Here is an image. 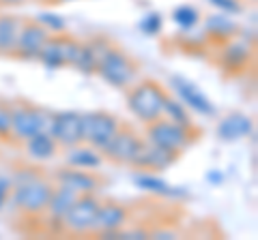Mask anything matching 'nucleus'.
Instances as JSON below:
<instances>
[{"instance_id":"f3484780","label":"nucleus","mask_w":258,"mask_h":240,"mask_svg":"<svg viewBox=\"0 0 258 240\" xmlns=\"http://www.w3.org/2000/svg\"><path fill=\"white\" fill-rule=\"evenodd\" d=\"M254 133V125L252 118H247L245 114H230L226 116L220 127H217V138L222 142H237L241 138H247V135Z\"/></svg>"},{"instance_id":"f03ea898","label":"nucleus","mask_w":258,"mask_h":240,"mask_svg":"<svg viewBox=\"0 0 258 240\" xmlns=\"http://www.w3.org/2000/svg\"><path fill=\"white\" fill-rule=\"evenodd\" d=\"M97 73L110 86L129 88L132 84H136V77H138V62L132 56H127L123 50L112 45L101 58V62L97 65Z\"/></svg>"},{"instance_id":"e433bc0d","label":"nucleus","mask_w":258,"mask_h":240,"mask_svg":"<svg viewBox=\"0 0 258 240\" xmlns=\"http://www.w3.org/2000/svg\"><path fill=\"white\" fill-rule=\"evenodd\" d=\"M39 3H54V0H39Z\"/></svg>"},{"instance_id":"0eeeda50","label":"nucleus","mask_w":258,"mask_h":240,"mask_svg":"<svg viewBox=\"0 0 258 240\" xmlns=\"http://www.w3.org/2000/svg\"><path fill=\"white\" fill-rule=\"evenodd\" d=\"M142 144H144V138H140L134 129L120 127L114 138L101 148V153H103V159H108L112 163L132 165L134 157L138 155V150L142 148Z\"/></svg>"},{"instance_id":"6e6552de","label":"nucleus","mask_w":258,"mask_h":240,"mask_svg":"<svg viewBox=\"0 0 258 240\" xmlns=\"http://www.w3.org/2000/svg\"><path fill=\"white\" fill-rule=\"evenodd\" d=\"M47 37H50V33H47L37 20L22 22L13 56L20 60H39V54H41Z\"/></svg>"},{"instance_id":"aec40b11","label":"nucleus","mask_w":258,"mask_h":240,"mask_svg":"<svg viewBox=\"0 0 258 240\" xmlns=\"http://www.w3.org/2000/svg\"><path fill=\"white\" fill-rule=\"evenodd\" d=\"M103 163V155L93 146H76L69 148L67 153V165L69 167H80V170H99Z\"/></svg>"},{"instance_id":"f8f14e48","label":"nucleus","mask_w":258,"mask_h":240,"mask_svg":"<svg viewBox=\"0 0 258 240\" xmlns=\"http://www.w3.org/2000/svg\"><path fill=\"white\" fill-rule=\"evenodd\" d=\"M9 105H11V140L26 142L35 133H39L35 105H30L26 101L9 103Z\"/></svg>"},{"instance_id":"cd10ccee","label":"nucleus","mask_w":258,"mask_h":240,"mask_svg":"<svg viewBox=\"0 0 258 240\" xmlns=\"http://www.w3.org/2000/svg\"><path fill=\"white\" fill-rule=\"evenodd\" d=\"M11 140V105L0 101V142Z\"/></svg>"},{"instance_id":"7ed1b4c3","label":"nucleus","mask_w":258,"mask_h":240,"mask_svg":"<svg viewBox=\"0 0 258 240\" xmlns=\"http://www.w3.org/2000/svg\"><path fill=\"white\" fill-rule=\"evenodd\" d=\"M191 133H194V125L185 127L179 123H172L168 118H157L147 125V142L168 150H176V153H181L191 144L194 140Z\"/></svg>"},{"instance_id":"4c0bfd02","label":"nucleus","mask_w":258,"mask_h":240,"mask_svg":"<svg viewBox=\"0 0 258 240\" xmlns=\"http://www.w3.org/2000/svg\"><path fill=\"white\" fill-rule=\"evenodd\" d=\"M54 3H64V0H54Z\"/></svg>"},{"instance_id":"7c9ffc66","label":"nucleus","mask_w":258,"mask_h":240,"mask_svg":"<svg viewBox=\"0 0 258 240\" xmlns=\"http://www.w3.org/2000/svg\"><path fill=\"white\" fill-rule=\"evenodd\" d=\"M215 9H220L222 13H228V15H237V13H241V3L239 0H209Z\"/></svg>"},{"instance_id":"dca6fc26","label":"nucleus","mask_w":258,"mask_h":240,"mask_svg":"<svg viewBox=\"0 0 258 240\" xmlns=\"http://www.w3.org/2000/svg\"><path fill=\"white\" fill-rule=\"evenodd\" d=\"M249 56H252V45L230 39V41H226L224 50L220 54V65L228 73H239V71H243L247 67Z\"/></svg>"},{"instance_id":"9d476101","label":"nucleus","mask_w":258,"mask_h":240,"mask_svg":"<svg viewBox=\"0 0 258 240\" xmlns=\"http://www.w3.org/2000/svg\"><path fill=\"white\" fill-rule=\"evenodd\" d=\"M50 133L56 144L64 148L82 144V114H78V111H58V114H54Z\"/></svg>"},{"instance_id":"4468645a","label":"nucleus","mask_w":258,"mask_h":240,"mask_svg":"<svg viewBox=\"0 0 258 240\" xmlns=\"http://www.w3.org/2000/svg\"><path fill=\"white\" fill-rule=\"evenodd\" d=\"M56 182H58L60 187L76 191L78 195H84V193H95L97 189H101L103 178L93 174V172H88V170L69 167V170H62V172L56 174Z\"/></svg>"},{"instance_id":"393cba45","label":"nucleus","mask_w":258,"mask_h":240,"mask_svg":"<svg viewBox=\"0 0 258 240\" xmlns=\"http://www.w3.org/2000/svg\"><path fill=\"white\" fill-rule=\"evenodd\" d=\"M172 20L181 30H191L200 22V13L198 9H194L189 5H181L172 11Z\"/></svg>"},{"instance_id":"f704fd0d","label":"nucleus","mask_w":258,"mask_h":240,"mask_svg":"<svg viewBox=\"0 0 258 240\" xmlns=\"http://www.w3.org/2000/svg\"><path fill=\"white\" fill-rule=\"evenodd\" d=\"M207 180L211 182V185H222V182H224V174H222V172L211 170V172L207 174Z\"/></svg>"},{"instance_id":"20e7f679","label":"nucleus","mask_w":258,"mask_h":240,"mask_svg":"<svg viewBox=\"0 0 258 240\" xmlns=\"http://www.w3.org/2000/svg\"><path fill=\"white\" fill-rule=\"evenodd\" d=\"M54 187L56 185H52L50 180H43V178H37V180L28 182V185L13 187V191H11L13 204L26 214H43L47 204H50Z\"/></svg>"},{"instance_id":"c9c22d12","label":"nucleus","mask_w":258,"mask_h":240,"mask_svg":"<svg viewBox=\"0 0 258 240\" xmlns=\"http://www.w3.org/2000/svg\"><path fill=\"white\" fill-rule=\"evenodd\" d=\"M24 3H26V0H0V7H20Z\"/></svg>"},{"instance_id":"473e14b6","label":"nucleus","mask_w":258,"mask_h":240,"mask_svg":"<svg viewBox=\"0 0 258 240\" xmlns=\"http://www.w3.org/2000/svg\"><path fill=\"white\" fill-rule=\"evenodd\" d=\"M11 191H13V182L9 176H0V208L5 206L7 202V197L11 195Z\"/></svg>"},{"instance_id":"9b49d317","label":"nucleus","mask_w":258,"mask_h":240,"mask_svg":"<svg viewBox=\"0 0 258 240\" xmlns=\"http://www.w3.org/2000/svg\"><path fill=\"white\" fill-rule=\"evenodd\" d=\"M170 84H172V90L176 92V97H179L185 105H189L191 109H196L198 114H203V116H213L215 114L213 103L207 99V94L200 92V88L194 82H189V79H185L181 75H172Z\"/></svg>"},{"instance_id":"423d86ee","label":"nucleus","mask_w":258,"mask_h":240,"mask_svg":"<svg viewBox=\"0 0 258 240\" xmlns=\"http://www.w3.org/2000/svg\"><path fill=\"white\" fill-rule=\"evenodd\" d=\"M120 129V123L110 111H91L82 114V142L101 150Z\"/></svg>"},{"instance_id":"b1692460","label":"nucleus","mask_w":258,"mask_h":240,"mask_svg":"<svg viewBox=\"0 0 258 240\" xmlns=\"http://www.w3.org/2000/svg\"><path fill=\"white\" fill-rule=\"evenodd\" d=\"M161 116H166L168 120L172 123H179L185 127H191V118L187 114V109L183 107V103L179 99H172V97H164V103H161Z\"/></svg>"},{"instance_id":"5701e85b","label":"nucleus","mask_w":258,"mask_h":240,"mask_svg":"<svg viewBox=\"0 0 258 240\" xmlns=\"http://www.w3.org/2000/svg\"><path fill=\"white\" fill-rule=\"evenodd\" d=\"M39 60L43 62L47 69H60L64 67V47H62V33L60 35H50L47 41L43 43V50L39 54Z\"/></svg>"},{"instance_id":"c756f323","label":"nucleus","mask_w":258,"mask_h":240,"mask_svg":"<svg viewBox=\"0 0 258 240\" xmlns=\"http://www.w3.org/2000/svg\"><path fill=\"white\" fill-rule=\"evenodd\" d=\"M37 178H41V174H39L35 167H22V170L13 174L11 182H13V187H20V185H28V182L37 180Z\"/></svg>"},{"instance_id":"2f4dec72","label":"nucleus","mask_w":258,"mask_h":240,"mask_svg":"<svg viewBox=\"0 0 258 240\" xmlns=\"http://www.w3.org/2000/svg\"><path fill=\"white\" fill-rule=\"evenodd\" d=\"M118 238H132V240H142V238H149V229L144 227H129V229H120L118 231Z\"/></svg>"},{"instance_id":"a211bd4d","label":"nucleus","mask_w":258,"mask_h":240,"mask_svg":"<svg viewBox=\"0 0 258 240\" xmlns=\"http://www.w3.org/2000/svg\"><path fill=\"white\" fill-rule=\"evenodd\" d=\"M134 182L140 189L149 191V193H155V195H168V197H185V195H187V191H185V189L168 185L166 180H161L159 176H155L153 172H140V174H136L134 176Z\"/></svg>"},{"instance_id":"bb28decb","label":"nucleus","mask_w":258,"mask_h":240,"mask_svg":"<svg viewBox=\"0 0 258 240\" xmlns=\"http://www.w3.org/2000/svg\"><path fill=\"white\" fill-rule=\"evenodd\" d=\"M62 47H64V62L71 67H76L78 60H80V54H82V43L76 41L74 37L62 35Z\"/></svg>"},{"instance_id":"c85d7f7f","label":"nucleus","mask_w":258,"mask_h":240,"mask_svg":"<svg viewBox=\"0 0 258 240\" xmlns=\"http://www.w3.org/2000/svg\"><path fill=\"white\" fill-rule=\"evenodd\" d=\"M161 24H164L161 15L153 11V13H147V15L142 18V22H140V30H142L144 35H151V37H153V35H157L159 30H161Z\"/></svg>"},{"instance_id":"ddd939ff","label":"nucleus","mask_w":258,"mask_h":240,"mask_svg":"<svg viewBox=\"0 0 258 240\" xmlns=\"http://www.w3.org/2000/svg\"><path fill=\"white\" fill-rule=\"evenodd\" d=\"M129 221V210L127 206L118 204V202H106L99 204L97 217L93 223L91 234H103V231H118L127 225Z\"/></svg>"},{"instance_id":"412c9836","label":"nucleus","mask_w":258,"mask_h":240,"mask_svg":"<svg viewBox=\"0 0 258 240\" xmlns=\"http://www.w3.org/2000/svg\"><path fill=\"white\" fill-rule=\"evenodd\" d=\"M239 26L228 15H209L205 20V37H211L215 41H230L232 37H237Z\"/></svg>"},{"instance_id":"a878e982","label":"nucleus","mask_w":258,"mask_h":240,"mask_svg":"<svg viewBox=\"0 0 258 240\" xmlns=\"http://www.w3.org/2000/svg\"><path fill=\"white\" fill-rule=\"evenodd\" d=\"M41 26L47 30V33H56V35H60L64 33V28H67V24H64V20L60 18V15H56V13H39L37 18H35Z\"/></svg>"},{"instance_id":"4be33fe9","label":"nucleus","mask_w":258,"mask_h":240,"mask_svg":"<svg viewBox=\"0 0 258 240\" xmlns=\"http://www.w3.org/2000/svg\"><path fill=\"white\" fill-rule=\"evenodd\" d=\"M22 20L15 15H0V56H13Z\"/></svg>"},{"instance_id":"f257e3e1","label":"nucleus","mask_w":258,"mask_h":240,"mask_svg":"<svg viewBox=\"0 0 258 240\" xmlns=\"http://www.w3.org/2000/svg\"><path fill=\"white\" fill-rule=\"evenodd\" d=\"M166 90L153 79H144L140 84H132L127 92V107L129 111L140 120L149 125L153 120L161 118V103H164Z\"/></svg>"},{"instance_id":"72a5a7b5","label":"nucleus","mask_w":258,"mask_h":240,"mask_svg":"<svg viewBox=\"0 0 258 240\" xmlns=\"http://www.w3.org/2000/svg\"><path fill=\"white\" fill-rule=\"evenodd\" d=\"M149 238H155V240H172V238H179L174 229H155V231H149Z\"/></svg>"},{"instance_id":"6ab92c4d","label":"nucleus","mask_w":258,"mask_h":240,"mask_svg":"<svg viewBox=\"0 0 258 240\" xmlns=\"http://www.w3.org/2000/svg\"><path fill=\"white\" fill-rule=\"evenodd\" d=\"M24 146H26L28 157L35 159V161H50L52 157H56V150H58V144L52 138V133H43V131L28 138L24 142Z\"/></svg>"},{"instance_id":"39448f33","label":"nucleus","mask_w":258,"mask_h":240,"mask_svg":"<svg viewBox=\"0 0 258 240\" xmlns=\"http://www.w3.org/2000/svg\"><path fill=\"white\" fill-rule=\"evenodd\" d=\"M99 204L101 202L93 193L78 195L74 206H71L69 212L64 214L60 231H64V234H74V236H78V234H91L95 217H97V210H99Z\"/></svg>"},{"instance_id":"1a4fd4ad","label":"nucleus","mask_w":258,"mask_h":240,"mask_svg":"<svg viewBox=\"0 0 258 240\" xmlns=\"http://www.w3.org/2000/svg\"><path fill=\"white\" fill-rule=\"evenodd\" d=\"M181 153L176 150H168V148H161V146H155L144 140L142 148L138 150V155L134 157L132 165L136 170H142V172H164L168 167H172L176 161H179Z\"/></svg>"},{"instance_id":"2eb2a0df","label":"nucleus","mask_w":258,"mask_h":240,"mask_svg":"<svg viewBox=\"0 0 258 240\" xmlns=\"http://www.w3.org/2000/svg\"><path fill=\"white\" fill-rule=\"evenodd\" d=\"M76 199H78L76 191H71L67 187H60V185L54 187V193L50 197V204H47V208H45V214H47V223L54 225L56 231H60L64 214L69 212V208L74 206Z\"/></svg>"}]
</instances>
